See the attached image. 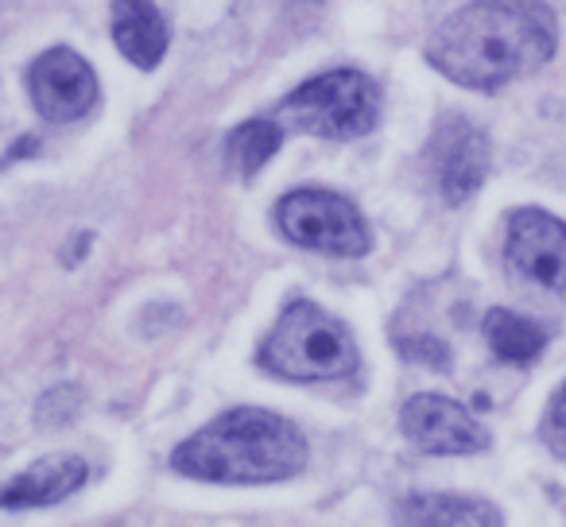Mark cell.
Segmentation results:
<instances>
[{
    "mask_svg": "<svg viewBox=\"0 0 566 527\" xmlns=\"http://www.w3.org/2000/svg\"><path fill=\"white\" fill-rule=\"evenodd\" d=\"M113 40L128 63L151 71L167 51V20L151 0H113Z\"/></svg>",
    "mask_w": 566,
    "mask_h": 527,
    "instance_id": "12",
    "label": "cell"
},
{
    "mask_svg": "<svg viewBox=\"0 0 566 527\" xmlns=\"http://www.w3.org/2000/svg\"><path fill=\"white\" fill-rule=\"evenodd\" d=\"M485 341L493 346V354L501 361L527 365L543 354L547 346V330L539 323L524 315H512V310H489L485 315Z\"/></svg>",
    "mask_w": 566,
    "mask_h": 527,
    "instance_id": "13",
    "label": "cell"
},
{
    "mask_svg": "<svg viewBox=\"0 0 566 527\" xmlns=\"http://www.w3.org/2000/svg\"><path fill=\"white\" fill-rule=\"evenodd\" d=\"M427 164H431L434 187L450 205L470 202L481 190L489 175V140L478 125L465 117H442L427 148Z\"/></svg>",
    "mask_w": 566,
    "mask_h": 527,
    "instance_id": "7",
    "label": "cell"
},
{
    "mask_svg": "<svg viewBox=\"0 0 566 527\" xmlns=\"http://www.w3.org/2000/svg\"><path fill=\"white\" fill-rule=\"evenodd\" d=\"M400 426L423 454H478L489 446L485 426L447 396H411L400 411Z\"/></svg>",
    "mask_w": 566,
    "mask_h": 527,
    "instance_id": "9",
    "label": "cell"
},
{
    "mask_svg": "<svg viewBox=\"0 0 566 527\" xmlns=\"http://www.w3.org/2000/svg\"><path fill=\"white\" fill-rule=\"evenodd\" d=\"M400 527H501V512L478 496L411 493L396 504Z\"/></svg>",
    "mask_w": 566,
    "mask_h": 527,
    "instance_id": "11",
    "label": "cell"
},
{
    "mask_svg": "<svg viewBox=\"0 0 566 527\" xmlns=\"http://www.w3.org/2000/svg\"><path fill=\"white\" fill-rule=\"evenodd\" d=\"M275 225L292 244L326 256H365L373 249L369 225L349 198L323 187L292 190L275 205Z\"/></svg>",
    "mask_w": 566,
    "mask_h": 527,
    "instance_id": "5",
    "label": "cell"
},
{
    "mask_svg": "<svg viewBox=\"0 0 566 527\" xmlns=\"http://www.w3.org/2000/svg\"><path fill=\"white\" fill-rule=\"evenodd\" d=\"M558 48L547 0H473L427 40V63L465 89H501L539 71Z\"/></svg>",
    "mask_w": 566,
    "mask_h": 527,
    "instance_id": "1",
    "label": "cell"
},
{
    "mask_svg": "<svg viewBox=\"0 0 566 527\" xmlns=\"http://www.w3.org/2000/svg\"><path fill=\"white\" fill-rule=\"evenodd\" d=\"M504 260L512 276L566 299V221L547 210H516L509 218Z\"/></svg>",
    "mask_w": 566,
    "mask_h": 527,
    "instance_id": "6",
    "label": "cell"
},
{
    "mask_svg": "<svg viewBox=\"0 0 566 527\" xmlns=\"http://www.w3.org/2000/svg\"><path fill=\"white\" fill-rule=\"evenodd\" d=\"M380 117V89L361 71H331L303 82L275 105V125L295 133L354 140L365 136Z\"/></svg>",
    "mask_w": 566,
    "mask_h": 527,
    "instance_id": "4",
    "label": "cell"
},
{
    "mask_svg": "<svg viewBox=\"0 0 566 527\" xmlns=\"http://www.w3.org/2000/svg\"><path fill=\"white\" fill-rule=\"evenodd\" d=\"M354 334L307 299L283 310L275 330L260 346V365L280 380H342L357 372Z\"/></svg>",
    "mask_w": 566,
    "mask_h": 527,
    "instance_id": "3",
    "label": "cell"
},
{
    "mask_svg": "<svg viewBox=\"0 0 566 527\" xmlns=\"http://www.w3.org/2000/svg\"><path fill=\"white\" fill-rule=\"evenodd\" d=\"M28 94L43 120L71 125L97 105V78L86 59L71 48H51L28 71Z\"/></svg>",
    "mask_w": 566,
    "mask_h": 527,
    "instance_id": "8",
    "label": "cell"
},
{
    "mask_svg": "<svg viewBox=\"0 0 566 527\" xmlns=\"http://www.w3.org/2000/svg\"><path fill=\"white\" fill-rule=\"evenodd\" d=\"M283 128L275 120H244L241 128H233L226 140V164L233 167L241 179H252L268 159L280 151Z\"/></svg>",
    "mask_w": 566,
    "mask_h": 527,
    "instance_id": "14",
    "label": "cell"
},
{
    "mask_svg": "<svg viewBox=\"0 0 566 527\" xmlns=\"http://www.w3.org/2000/svg\"><path fill=\"white\" fill-rule=\"evenodd\" d=\"M547 434L555 442H563L566 446V384L558 388V396L551 400V415H547Z\"/></svg>",
    "mask_w": 566,
    "mask_h": 527,
    "instance_id": "15",
    "label": "cell"
},
{
    "mask_svg": "<svg viewBox=\"0 0 566 527\" xmlns=\"http://www.w3.org/2000/svg\"><path fill=\"white\" fill-rule=\"evenodd\" d=\"M90 470L74 454H48L0 488V508H43L86 485Z\"/></svg>",
    "mask_w": 566,
    "mask_h": 527,
    "instance_id": "10",
    "label": "cell"
},
{
    "mask_svg": "<svg viewBox=\"0 0 566 527\" xmlns=\"http://www.w3.org/2000/svg\"><path fill=\"white\" fill-rule=\"evenodd\" d=\"M307 439L287 419L264 408H233L190 434L171 454L187 477L221 485H264L307 470Z\"/></svg>",
    "mask_w": 566,
    "mask_h": 527,
    "instance_id": "2",
    "label": "cell"
}]
</instances>
